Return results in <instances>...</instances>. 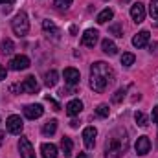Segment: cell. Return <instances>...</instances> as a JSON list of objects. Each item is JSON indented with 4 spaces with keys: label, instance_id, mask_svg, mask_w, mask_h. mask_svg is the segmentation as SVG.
I'll return each mask as SVG.
<instances>
[{
    "label": "cell",
    "instance_id": "6da1fadb",
    "mask_svg": "<svg viewBox=\"0 0 158 158\" xmlns=\"http://www.w3.org/2000/svg\"><path fill=\"white\" fill-rule=\"evenodd\" d=\"M112 79H114V72L107 63L98 61L90 66V88L94 92H105L107 85L112 83Z\"/></svg>",
    "mask_w": 158,
    "mask_h": 158
},
{
    "label": "cell",
    "instance_id": "7a4b0ae2",
    "mask_svg": "<svg viewBox=\"0 0 158 158\" xmlns=\"http://www.w3.org/2000/svg\"><path fill=\"white\" fill-rule=\"evenodd\" d=\"M127 132L116 129L109 138H107V145H105V158H121L127 153Z\"/></svg>",
    "mask_w": 158,
    "mask_h": 158
},
{
    "label": "cell",
    "instance_id": "3957f363",
    "mask_svg": "<svg viewBox=\"0 0 158 158\" xmlns=\"http://www.w3.org/2000/svg\"><path fill=\"white\" fill-rule=\"evenodd\" d=\"M11 30L19 37H24L30 31V20H28V15L24 11H20V13L15 15V19L11 20Z\"/></svg>",
    "mask_w": 158,
    "mask_h": 158
},
{
    "label": "cell",
    "instance_id": "277c9868",
    "mask_svg": "<svg viewBox=\"0 0 158 158\" xmlns=\"http://www.w3.org/2000/svg\"><path fill=\"white\" fill-rule=\"evenodd\" d=\"M11 90L28 92V94H35V92H39V83H37V79L33 77V76H28V77L24 79L20 85H13V86H11Z\"/></svg>",
    "mask_w": 158,
    "mask_h": 158
},
{
    "label": "cell",
    "instance_id": "5b68a950",
    "mask_svg": "<svg viewBox=\"0 0 158 158\" xmlns=\"http://www.w3.org/2000/svg\"><path fill=\"white\" fill-rule=\"evenodd\" d=\"M6 129H7V132H11V134H20L22 129H24V123H22L20 116H17V114L9 116V118L6 119Z\"/></svg>",
    "mask_w": 158,
    "mask_h": 158
},
{
    "label": "cell",
    "instance_id": "8992f818",
    "mask_svg": "<svg viewBox=\"0 0 158 158\" xmlns=\"http://www.w3.org/2000/svg\"><path fill=\"white\" fill-rule=\"evenodd\" d=\"M28 66H30V59H28L26 55H15V57L9 61V68L15 70V72H19V70H26Z\"/></svg>",
    "mask_w": 158,
    "mask_h": 158
},
{
    "label": "cell",
    "instance_id": "52a82bcc",
    "mask_svg": "<svg viewBox=\"0 0 158 158\" xmlns=\"http://www.w3.org/2000/svg\"><path fill=\"white\" fill-rule=\"evenodd\" d=\"M96 136H98L96 127H86V129L83 131V142H85V147H86V149H94V145H96Z\"/></svg>",
    "mask_w": 158,
    "mask_h": 158
},
{
    "label": "cell",
    "instance_id": "ba28073f",
    "mask_svg": "<svg viewBox=\"0 0 158 158\" xmlns=\"http://www.w3.org/2000/svg\"><path fill=\"white\" fill-rule=\"evenodd\" d=\"M19 153H20L22 158H35V151H33V147H31L28 138H20L19 140Z\"/></svg>",
    "mask_w": 158,
    "mask_h": 158
},
{
    "label": "cell",
    "instance_id": "9c48e42d",
    "mask_svg": "<svg viewBox=\"0 0 158 158\" xmlns=\"http://www.w3.org/2000/svg\"><path fill=\"white\" fill-rule=\"evenodd\" d=\"M98 37H99L98 30H86L83 33V37H81V44L86 46V48H94L96 42H98Z\"/></svg>",
    "mask_w": 158,
    "mask_h": 158
},
{
    "label": "cell",
    "instance_id": "30bf717a",
    "mask_svg": "<svg viewBox=\"0 0 158 158\" xmlns=\"http://www.w3.org/2000/svg\"><path fill=\"white\" fill-rule=\"evenodd\" d=\"M134 149H136V153L138 155H147L149 151H151V140L147 138V136H140L138 140H136V143H134Z\"/></svg>",
    "mask_w": 158,
    "mask_h": 158
},
{
    "label": "cell",
    "instance_id": "8fae6325",
    "mask_svg": "<svg viewBox=\"0 0 158 158\" xmlns=\"http://www.w3.org/2000/svg\"><path fill=\"white\" fill-rule=\"evenodd\" d=\"M131 17H132V20L136 22V24H140V22H143V19H145V7L138 2V4H134L132 7H131Z\"/></svg>",
    "mask_w": 158,
    "mask_h": 158
},
{
    "label": "cell",
    "instance_id": "7c38bea8",
    "mask_svg": "<svg viewBox=\"0 0 158 158\" xmlns=\"http://www.w3.org/2000/svg\"><path fill=\"white\" fill-rule=\"evenodd\" d=\"M42 112H44V109H42V105H28L26 109H24V116L28 119H37L42 116Z\"/></svg>",
    "mask_w": 158,
    "mask_h": 158
},
{
    "label": "cell",
    "instance_id": "4fadbf2b",
    "mask_svg": "<svg viewBox=\"0 0 158 158\" xmlns=\"http://www.w3.org/2000/svg\"><path fill=\"white\" fill-rule=\"evenodd\" d=\"M149 39H151V33H149L147 30H143V31H140L138 35H134L132 46H134V48H143V46H147Z\"/></svg>",
    "mask_w": 158,
    "mask_h": 158
},
{
    "label": "cell",
    "instance_id": "5bb4252c",
    "mask_svg": "<svg viewBox=\"0 0 158 158\" xmlns=\"http://www.w3.org/2000/svg\"><path fill=\"white\" fill-rule=\"evenodd\" d=\"M63 76H64V83H66V85H77L79 79H81L79 70H76V68H66Z\"/></svg>",
    "mask_w": 158,
    "mask_h": 158
},
{
    "label": "cell",
    "instance_id": "9a60e30c",
    "mask_svg": "<svg viewBox=\"0 0 158 158\" xmlns=\"http://www.w3.org/2000/svg\"><path fill=\"white\" fill-rule=\"evenodd\" d=\"M42 30H44V33H48V37L52 35L53 39H59V35H61L59 28H57L52 20H42Z\"/></svg>",
    "mask_w": 158,
    "mask_h": 158
},
{
    "label": "cell",
    "instance_id": "2e32d148",
    "mask_svg": "<svg viewBox=\"0 0 158 158\" xmlns=\"http://www.w3.org/2000/svg\"><path fill=\"white\" fill-rule=\"evenodd\" d=\"M40 153H42L44 158H57L59 156L57 145H53V143H42V145H40Z\"/></svg>",
    "mask_w": 158,
    "mask_h": 158
},
{
    "label": "cell",
    "instance_id": "e0dca14e",
    "mask_svg": "<svg viewBox=\"0 0 158 158\" xmlns=\"http://www.w3.org/2000/svg\"><path fill=\"white\" fill-rule=\"evenodd\" d=\"M81 110H83V101H79V99H72L66 105V114L68 116H77Z\"/></svg>",
    "mask_w": 158,
    "mask_h": 158
},
{
    "label": "cell",
    "instance_id": "ac0fdd59",
    "mask_svg": "<svg viewBox=\"0 0 158 158\" xmlns=\"http://www.w3.org/2000/svg\"><path fill=\"white\" fill-rule=\"evenodd\" d=\"M101 50H103L107 55H116V53H118V46L114 44V40H110V39H105L101 42Z\"/></svg>",
    "mask_w": 158,
    "mask_h": 158
},
{
    "label": "cell",
    "instance_id": "d6986e66",
    "mask_svg": "<svg viewBox=\"0 0 158 158\" xmlns=\"http://www.w3.org/2000/svg\"><path fill=\"white\" fill-rule=\"evenodd\" d=\"M112 17H114V11L110 9V7H107V9H103L99 15H98V24H105V22H109V20H112Z\"/></svg>",
    "mask_w": 158,
    "mask_h": 158
},
{
    "label": "cell",
    "instance_id": "ffe728a7",
    "mask_svg": "<svg viewBox=\"0 0 158 158\" xmlns=\"http://www.w3.org/2000/svg\"><path fill=\"white\" fill-rule=\"evenodd\" d=\"M61 147H63V153H64V156L68 158L70 155H72L74 143H72V140H70L68 136H63V138H61Z\"/></svg>",
    "mask_w": 158,
    "mask_h": 158
},
{
    "label": "cell",
    "instance_id": "44dd1931",
    "mask_svg": "<svg viewBox=\"0 0 158 158\" xmlns=\"http://www.w3.org/2000/svg\"><path fill=\"white\" fill-rule=\"evenodd\" d=\"M55 131H57V119H50L42 127V134L44 136H52V134H55Z\"/></svg>",
    "mask_w": 158,
    "mask_h": 158
},
{
    "label": "cell",
    "instance_id": "7402d4cb",
    "mask_svg": "<svg viewBox=\"0 0 158 158\" xmlns=\"http://www.w3.org/2000/svg\"><path fill=\"white\" fill-rule=\"evenodd\" d=\"M57 81H59V74H57L55 70L46 72V76H44V83H46V86H55Z\"/></svg>",
    "mask_w": 158,
    "mask_h": 158
},
{
    "label": "cell",
    "instance_id": "603a6c76",
    "mask_svg": "<svg viewBox=\"0 0 158 158\" xmlns=\"http://www.w3.org/2000/svg\"><path fill=\"white\" fill-rule=\"evenodd\" d=\"M149 15L158 24V0H151V4H149Z\"/></svg>",
    "mask_w": 158,
    "mask_h": 158
},
{
    "label": "cell",
    "instance_id": "cb8c5ba5",
    "mask_svg": "<svg viewBox=\"0 0 158 158\" xmlns=\"http://www.w3.org/2000/svg\"><path fill=\"white\" fill-rule=\"evenodd\" d=\"M109 112H110V109H109V105H105V103L98 105V109H96V114H98L99 118H109Z\"/></svg>",
    "mask_w": 158,
    "mask_h": 158
},
{
    "label": "cell",
    "instance_id": "d4e9b609",
    "mask_svg": "<svg viewBox=\"0 0 158 158\" xmlns=\"http://www.w3.org/2000/svg\"><path fill=\"white\" fill-rule=\"evenodd\" d=\"M13 50H15V46H13L11 39H4V40H2V52H4L6 55L13 53Z\"/></svg>",
    "mask_w": 158,
    "mask_h": 158
},
{
    "label": "cell",
    "instance_id": "484cf974",
    "mask_svg": "<svg viewBox=\"0 0 158 158\" xmlns=\"http://www.w3.org/2000/svg\"><path fill=\"white\" fill-rule=\"evenodd\" d=\"M134 59H136V57H134L132 53H123V55H121V64H123L125 68H129V66H132Z\"/></svg>",
    "mask_w": 158,
    "mask_h": 158
},
{
    "label": "cell",
    "instance_id": "4316f807",
    "mask_svg": "<svg viewBox=\"0 0 158 158\" xmlns=\"http://www.w3.org/2000/svg\"><path fill=\"white\" fill-rule=\"evenodd\" d=\"M125 94H127V88H119V90H116L114 96H112V103H121L123 98H125Z\"/></svg>",
    "mask_w": 158,
    "mask_h": 158
},
{
    "label": "cell",
    "instance_id": "83f0119b",
    "mask_svg": "<svg viewBox=\"0 0 158 158\" xmlns=\"http://www.w3.org/2000/svg\"><path fill=\"white\" fill-rule=\"evenodd\" d=\"M134 119H136L138 127H147V116H145L143 112H136V114H134Z\"/></svg>",
    "mask_w": 158,
    "mask_h": 158
},
{
    "label": "cell",
    "instance_id": "f1b7e54d",
    "mask_svg": "<svg viewBox=\"0 0 158 158\" xmlns=\"http://www.w3.org/2000/svg\"><path fill=\"white\" fill-rule=\"evenodd\" d=\"M109 31L114 35V37H123V31H121V28H119V24H112L110 28H109Z\"/></svg>",
    "mask_w": 158,
    "mask_h": 158
},
{
    "label": "cell",
    "instance_id": "f546056e",
    "mask_svg": "<svg viewBox=\"0 0 158 158\" xmlns=\"http://www.w3.org/2000/svg\"><path fill=\"white\" fill-rule=\"evenodd\" d=\"M72 2H74V0H55V6H57V7H61V9H66Z\"/></svg>",
    "mask_w": 158,
    "mask_h": 158
},
{
    "label": "cell",
    "instance_id": "4dcf8cb0",
    "mask_svg": "<svg viewBox=\"0 0 158 158\" xmlns=\"http://www.w3.org/2000/svg\"><path fill=\"white\" fill-rule=\"evenodd\" d=\"M6 77H7V72H6V68L0 64V81H4Z\"/></svg>",
    "mask_w": 158,
    "mask_h": 158
},
{
    "label": "cell",
    "instance_id": "1f68e13d",
    "mask_svg": "<svg viewBox=\"0 0 158 158\" xmlns=\"http://www.w3.org/2000/svg\"><path fill=\"white\" fill-rule=\"evenodd\" d=\"M153 119H155V123L158 125V105L153 109Z\"/></svg>",
    "mask_w": 158,
    "mask_h": 158
},
{
    "label": "cell",
    "instance_id": "d6a6232c",
    "mask_svg": "<svg viewBox=\"0 0 158 158\" xmlns=\"http://www.w3.org/2000/svg\"><path fill=\"white\" fill-rule=\"evenodd\" d=\"M77 125H79V121H76V119H74V121H70V127H74V129H76Z\"/></svg>",
    "mask_w": 158,
    "mask_h": 158
},
{
    "label": "cell",
    "instance_id": "836d02e7",
    "mask_svg": "<svg viewBox=\"0 0 158 158\" xmlns=\"http://www.w3.org/2000/svg\"><path fill=\"white\" fill-rule=\"evenodd\" d=\"M76 158H88V155H86V153H79Z\"/></svg>",
    "mask_w": 158,
    "mask_h": 158
},
{
    "label": "cell",
    "instance_id": "e575fe53",
    "mask_svg": "<svg viewBox=\"0 0 158 158\" xmlns=\"http://www.w3.org/2000/svg\"><path fill=\"white\" fill-rule=\"evenodd\" d=\"M15 0H0V4H13Z\"/></svg>",
    "mask_w": 158,
    "mask_h": 158
},
{
    "label": "cell",
    "instance_id": "d590c367",
    "mask_svg": "<svg viewBox=\"0 0 158 158\" xmlns=\"http://www.w3.org/2000/svg\"><path fill=\"white\" fill-rule=\"evenodd\" d=\"M4 143V132H0V145Z\"/></svg>",
    "mask_w": 158,
    "mask_h": 158
}]
</instances>
